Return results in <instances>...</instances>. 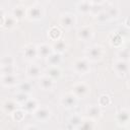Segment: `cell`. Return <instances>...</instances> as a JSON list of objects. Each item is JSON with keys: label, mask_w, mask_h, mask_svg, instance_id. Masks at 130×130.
<instances>
[{"label": "cell", "mask_w": 130, "mask_h": 130, "mask_svg": "<svg viewBox=\"0 0 130 130\" xmlns=\"http://www.w3.org/2000/svg\"><path fill=\"white\" fill-rule=\"evenodd\" d=\"M18 89H19V92H23V93L28 94L32 90V85L28 81H23V82H20L18 84Z\"/></svg>", "instance_id": "29"}, {"label": "cell", "mask_w": 130, "mask_h": 130, "mask_svg": "<svg viewBox=\"0 0 130 130\" xmlns=\"http://www.w3.org/2000/svg\"><path fill=\"white\" fill-rule=\"evenodd\" d=\"M104 49L100 45H92L86 50V58L90 61H98L103 57Z\"/></svg>", "instance_id": "2"}, {"label": "cell", "mask_w": 130, "mask_h": 130, "mask_svg": "<svg viewBox=\"0 0 130 130\" xmlns=\"http://www.w3.org/2000/svg\"><path fill=\"white\" fill-rule=\"evenodd\" d=\"M26 16L31 20H39L44 16V9L40 5H31L27 8Z\"/></svg>", "instance_id": "6"}, {"label": "cell", "mask_w": 130, "mask_h": 130, "mask_svg": "<svg viewBox=\"0 0 130 130\" xmlns=\"http://www.w3.org/2000/svg\"><path fill=\"white\" fill-rule=\"evenodd\" d=\"M23 110L26 112V113H31L34 114L37 109L39 108V105H38V102L35 100V99H29L23 106Z\"/></svg>", "instance_id": "24"}, {"label": "cell", "mask_w": 130, "mask_h": 130, "mask_svg": "<svg viewBox=\"0 0 130 130\" xmlns=\"http://www.w3.org/2000/svg\"><path fill=\"white\" fill-rule=\"evenodd\" d=\"M76 35H77V38L80 41L86 42V41H89L92 38L93 29H92V27L90 25H83V26H81V27H79L77 29Z\"/></svg>", "instance_id": "8"}, {"label": "cell", "mask_w": 130, "mask_h": 130, "mask_svg": "<svg viewBox=\"0 0 130 130\" xmlns=\"http://www.w3.org/2000/svg\"><path fill=\"white\" fill-rule=\"evenodd\" d=\"M52 47H53L54 52L59 53V54H62L63 52H65V51H66L67 45H66V43L64 42V40H62V39H61V40H59V41L55 42V43L52 45Z\"/></svg>", "instance_id": "27"}, {"label": "cell", "mask_w": 130, "mask_h": 130, "mask_svg": "<svg viewBox=\"0 0 130 130\" xmlns=\"http://www.w3.org/2000/svg\"><path fill=\"white\" fill-rule=\"evenodd\" d=\"M124 25H125L126 27L130 28V16H128V17L125 18V20H124Z\"/></svg>", "instance_id": "40"}, {"label": "cell", "mask_w": 130, "mask_h": 130, "mask_svg": "<svg viewBox=\"0 0 130 130\" xmlns=\"http://www.w3.org/2000/svg\"><path fill=\"white\" fill-rule=\"evenodd\" d=\"M113 68L119 77H124L127 74V72L130 70V65L128 64V62L118 59L114 62Z\"/></svg>", "instance_id": "5"}, {"label": "cell", "mask_w": 130, "mask_h": 130, "mask_svg": "<svg viewBox=\"0 0 130 130\" xmlns=\"http://www.w3.org/2000/svg\"><path fill=\"white\" fill-rule=\"evenodd\" d=\"M91 6H92V2L85 0V1H79L76 4V8L78 10V12H80L81 14H87L90 12L91 10Z\"/></svg>", "instance_id": "19"}, {"label": "cell", "mask_w": 130, "mask_h": 130, "mask_svg": "<svg viewBox=\"0 0 130 130\" xmlns=\"http://www.w3.org/2000/svg\"><path fill=\"white\" fill-rule=\"evenodd\" d=\"M47 75L53 80L59 79L61 76V70L58 66H49V68L47 69Z\"/></svg>", "instance_id": "25"}, {"label": "cell", "mask_w": 130, "mask_h": 130, "mask_svg": "<svg viewBox=\"0 0 130 130\" xmlns=\"http://www.w3.org/2000/svg\"><path fill=\"white\" fill-rule=\"evenodd\" d=\"M25 111L23 109H17L13 114H12V118L14 121L16 122H20L24 119V116H25Z\"/></svg>", "instance_id": "32"}, {"label": "cell", "mask_w": 130, "mask_h": 130, "mask_svg": "<svg viewBox=\"0 0 130 130\" xmlns=\"http://www.w3.org/2000/svg\"><path fill=\"white\" fill-rule=\"evenodd\" d=\"M28 100H29L28 94L23 93V92H18V93H16L15 96H14V101H15L18 105H24Z\"/></svg>", "instance_id": "30"}, {"label": "cell", "mask_w": 130, "mask_h": 130, "mask_svg": "<svg viewBox=\"0 0 130 130\" xmlns=\"http://www.w3.org/2000/svg\"><path fill=\"white\" fill-rule=\"evenodd\" d=\"M107 12H108L110 18H117L120 14V10L117 7H110L107 9Z\"/></svg>", "instance_id": "38"}, {"label": "cell", "mask_w": 130, "mask_h": 130, "mask_svg": "<svg viewBox=\"0 0 130 130\" xmlns=\"http://www.w3.org/2000/svg\"><path fill=\"white\" fill-rule=\"evenodd\" d=\"M110 19H111V18H110V16H109L107 10H103L102 12H100L99 14L95 15V20H96L98 22H100V23L106 22V21H108V20H110Z\"/></svg>", "instance_id": "33"}, {"label": "cell", "mask_w": 130, "mask_h": 130, "mask_svg": "<svg viewBox=\"0 0 130 130\" xmlns=\"http://www.w3.org/2000/svg\"><path fill=\"white\" fill-rule=\"evenodd\" d=\"M116 120L119 125H127L128 122L130 121V110L125 109V108L120 109L117 112Z\"/></svg>", "instance_id": "12"}, {"label": "cell", "mask_w": 130, "mask_h": 130, "mask_svg": "<svg viewBox=\"0 0 130 130\" xmlns=\"http://www.w3.org/2000/svg\"><path fill=\"white\" fill-rule=\"evenodd\" d=\"M59 23L64 28H71L76 23V17L74 14L69 13V12L62 13L59 18Z\"/></svg>", "instance_id": "4"}, {"label": "cell", "mask_w": 130, "mask_h": 130, "mask_svg": "<svg viewBox=\"0 0 130 130\" xmlns=\"http://www.w3.org/2000/svg\"><path fill=\"white\" fill-rule=\"evenodd\" d=\"M77 98L72 93V92H68V93H65L61 96L60 99V103L61 105L66 108V109H71V108H74L76 107L77 105Z\"/></svg>", "instance_id": "7"}, {"label": "cell", "mask_w": 130, "mask_h": 130, "mask_svg": "<svg viewBox=\"0 0 130 130\" xmlns=\"http://www.w3.org/2000/svg\"><path fill=\"white\" fill-rule=\"evenodd\" d=\"M117 56H118L119 60H122V61H126V62H128V61L130 60V53H129L126 49H123V50L121 49V50L118 52Z\"/></svg>", "instance_id": "35"}, {"label": "cell", "mask_w": 130, "mask_h": 130, "mask_svg": "<svg viewBox=\"0 0 130 130\" xmlns=\"http://www.w3.org/2000/svg\"><path fill=\"white\" fill-rule=\"evenodd\" d=\"M39 85L43 90H51L54 87V80L48 75H42L39 78Z\"/></svg>", "instance_id": "15"}, {"label": "cell", "mask_w": 130, "mask_h": 130, "mask_svg": "<svg viewBox=\"0 0 130 130\" xmlns=\"http://www.w3.org/2000/svg\"><path fill=\"white\" fill-rule=\"evenodd\" d=\"M125 49L130 53V43H128V44H127V46H126V48H125Z\"/></svg>", "instance_id": "41"}, {"label": "cell", "mask_w": 130, "mask_h": 130, "mask_svg": "<svg viewBox=\"0 0 130 130\" xmlns=\"http://www.w3.org/2000/svg\"><path fill=\"white\" fill-rule=\"evenodd\" d=\"M73 69L78 74H85L89 71V60L85 58H79L74 61L73 63Z\"/></svg>", "instance_id": "3"}, {"label": "cell", "mask_w": 130, "mask_h": 130, "mask_svg": "<svg viewBox=\"0 0 130 130\" xmlns=\"http://www.w3.org/2000/svg\"><path fill=\"white\" fill-rule=\"evenodd\" d=\"M90 87L87 83L85 82H77L73 84L72 86V93L77 98V99H84L89 94Z\"/></svg>", "instance_id": "1"}, {"label": "cell", "mask_w": 130, "mask_h": 130, "mask_svg": "<svg viewBox=\"0 0 130 130\" xmlns=\"http://www.w3.org/2000/svg\"><path fill=\"white\" fill-rule=\"evenodd\" d=\"M94 127H95L94 121L90 118H85L81 123V125L76 128V130H94Z\"/></svg>", "instance_id": "26"}, {"label": "cell", "mask_w": 130, "mask_h": 130, "mask_svg": "<svg viewBox=\"0 0 130 130\" xmlns=\"http://www.w3.org/2000/svg\"><path fill=\"white\" fill-rule=\"evenodd\" d=\"M127 125H128V127H129V129H130V121L128 122V124H127Z\"/></svg>", "instance_id": "43"}, {"label": "cell", "mask_w": 130, "mask_h": 130, "mask_svg": "<svg viewBox=\"0 0 130 130\" xmlns=\"http://www.w3.org/2000/svg\"><path fill=\"white\" fill-rule=\"evenodd\" d=\"M127 86H128V88H130V78H129V80L127 82Z\"/></svg>", "instance_id": "42"}, {"label": "cell", "mask_w": 130, "mask_h": 130, "mask_svg": "<svg viewBox=\"0 0 130 130\" xmlns=\"http://www.w3.org/2000/svg\"><path fill=\"white\" fill-rule=\"evenodd\" d=\"M85 112L88 116V118L94 120V119H99L102 116V109L99 105H90L87 106L85 109Z\"/></svg>", "instance_id": "14"}, {"label": "cell", "mask_w": 130, "mask_h": 130, "mask_svg": "<svg viewBox=\"0 0 130 130\" xmlns=\"http://www.w3.org/2000/svg\"><path fill=\"white\" fill-rule=\"evenodd\" d=\"M0 71H1V75L14 74V72H15V68H14V66H1Z\"/></svg>", "instance_id": "37"}, {"label": "cell", "mask_w": 130, "mask_h": 130, "mask_svg": "<svg viewBox=\"0 0 130 130\" xmlns=\"http://www.w3.org/2000/svg\"><path fill=\"white\" fill-rule=\"evenodd\" d=\"M17 77L15 74H8V75H1V84L3 86H13L17 83Z\"/></svg>", "instance_id": "20"}, {"label": "cell", "mask_w": 130, "mask_h": 130, "mask_svg": "<svg viewBox=\"0 0 130 130\" xmlns=\"http://www.w3.org/2000/svg\"><path fill=\"white\" fill-rule=\"evenodd\" d=\"M0 25L5 28V29H11L15 26L17 20L12 16V15H5L3 12H1L0 14Z\"/></svg>", "instance_id": "10"}, {"label": "cell", "mask_w": 130, "mask_h": 130, "mask_svg": "<svg viewBox=\"0 0 130 130\" xmlns=\"http://www.w3.org/2000/svg\"><path fill=\"white\" fill-rule=\"evenodd\" d=\"M1 66H14V59L11 55H4L1 58Z\"/></svg>", "instance_id": "34"}, {"label": "cell", "mask_w": 130, "mask_h": 130, "mask_svg": "<svg viewBox=\"0 0 130 130\" xmlns=\"http://www.w3.org/2000/svg\"><path fill=\"white\" fill-rule=\"evenodd\" d=\"M62 62V56L59 53L53 52L48 58H47V63L49 66H58Z\"/></svg>", "instance_id": "23"}, {"label": "cell", "mask_w": 130, "mask_h": 130, "mask_svg": "<svg viewBox=\"0 0 130 130\" xmlns=\"http://www.w3.org/2000/svg\"><path fill=\"white\" fill-rule=\"evenodd\" d=\"M34 116L38 121L46 122L51 116V110L48 107H45V106L39 107L37 109V111L34 113Z\"/></svg>", "instance_id": "11"}, {"label": "cell", "mask_w": 130, "mask_h": 130, "mask_svg": "<svg viewBox=\"0 0 130 130\" xmlns=\"http://www.w3.org/2000/svg\"><path fill=\"white\" fill-rule=\"evenodd\" d=\"M23 130H40V128L35 125H27V126H25V128Z\"/></svg>", "instance_id": "39"}, {"label": "cell", "mask_w": 130, "mask_h": 130, "mask_svg": "<svg viewBox=\"0 0 130 130\" xmlns=\"http://www.w3.org/2000/svg\"><path fill=\"white\" fill-rule=\"evenodd\" d=\"M109 42H110V45H111L112 47L119 48V47H121V45L123 44L124 38H123V36H122L120 32H112V34L109 36Z\"/></svg>", "instance_id": "18"}, {"label": "cell", "mask_w": 130, "mask_h": 130, "mask_svg": "<svg viewBox=\"0 0 130 130\" xmlns=\"http://www.w3.org/2000/svg\"><path fill=\"white\" fill-rule=\"evenodd\" d=\"M39 56L38 53V46L34 44H27L23 47V57L26 60H35Z\"/></svg>", "instance_id": "9"}, {"label": "cell", "mask_w": 130, "mask_h": 130, "mask_svg": "<svg viewBox=\"0 0 130 130\" xmlns=\"http://www.w3.org/2000/svg\"><path fill=\"white\" fill-rule=\"evenodd\" d=\"M91 2H92V6H91V10H90L91 13L96 15V14H99L100 12H102L104 10L102 4L105 3V2H101V1H91Z\"/></svg>", "instance_id": "31"}, {"label": "cell", "mask_w": 130, "mask_h": 130, "mask_svg": "<svg viewBox=\"0 0 130 130\" xmlns=\"http://www.w3.org/2000/svg\"><path fill=\"white\" fill-rule=\"evenodd\" d=\"M111 104V98L108 94H102L99 98V106L100 107H106Z\"/></svg>", "instance_id": "36"}, {"label": "cell", "mask_w": 130, "mask_h": 130, "mask_svg": "<svg viewBox=\"0 0 130 130\" xmlns=\"http://www.w3.org/2000/svg\"><path fill=\"white\" fill-rule=\"evenodd\" d=\"M83 120H84V119L81 117V115H79V114H74L73 116L70 117V119H69V124H70L71 126L77 128V127H79V126L81 125V123L83 122Z\"/></svg>", "instance_id": "28"}, {"label": "cell", "mask_w": 130, "mask_h": 130, "mask_svg": "<svg viewBox=\"0 0 130 130\" xmlns=\"http://www.w3.org/2000/svg\"><path fill=\"white\" fill-rule=\"evenodd\" d=\"M26 11L27 9L21 5H17L12 9V16L16 19V20H20L22 19L24 16H26Z\"/></svg>", "instance_id": "21"}, {"label": "cell", "mask_w": 130, "mask_h": 130, "mask_svg": "<svg viewBox=\"0 0 130 130\" xmlns=\"http://www.w3.org/2000/svg\"><path fill=\"white\" fill-rule=\"evenodd\" d=\"M18 104L14 100H6L2 103V111L5 114H10L12 115L18 108Z\"/></svg>", "instance_id": "13"}, {"label": "cell", "mask_w": 130, "mask_h": 130, "mask_svg": "<svg viewBox=\"0 0 130 130\" xmlns=\"http://www.w3.org/2000/svg\"><path fill=\"white\" fill-rule=\"evenodd\" d=\"M61 36H62V32H61V29L57 26H51L49 29H48V38L51 40V41H54V42H57L59 40H61Z\"/></svg>", "instance_id": "22"}, {"label": "cell", "mask_w": 130, "mask_h": 130, "mask_svg": "<svg viewBox=\"0 0 130 130\" xmlns=\"http://www.w3.org/2000/svg\"><path fill=\"white\" fill-rule=\"evenodd\" d=\"M54 52L53 50V47L49 44H46V43H42L38 46V53H39V57H42V58H45L47 59L52 53Z\"/></svg>", "instance_id": "16"}, {"label": "cell", "mask_w": 130, "mask_h": 130, "mask_svg": "<svg viewBox=\"0 0 130 130\" xmlns=\"http://www.w3.org/2000/svg\"><path fill=\"white\" fill-rule=\"evenodd\" d=\"M25 72L29 78H40L42 76V69L37 64H29L26 67Z\"/></svg>", "instance_id": "17"}]
</instances>
